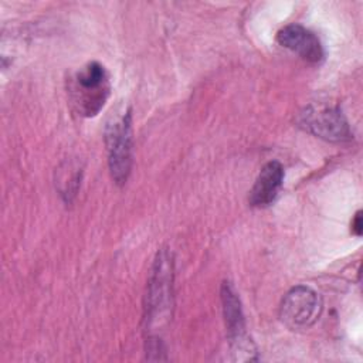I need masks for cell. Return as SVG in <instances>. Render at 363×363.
<instances>
[{"instance_id": "cell-8", "label": "cell", "mask_w": 363, "mask_h": 363, "mask_svg": "<svg viewBox=\"0 0 363 363\" xmlns=\"http://www.w3.org/2000/svg\"><path fill=\"white\" fill-rule=\"evenodd\" d=\"M284 167L279 162L271 160L264 164L250 191V204L254 207H267L277 199L284 183Z\"/></svg>"}, {"instance_id": "cell-9", "label": "cell", "mask_w": 363, "mask_h": 363, "mask_svg": "<svg viewBox=\"0 0 363 363\" xmlns=\"http://www.w3.org/2000/svg\"><path fill=\"white\" fill-rule=\"evenodd\" d=\"M352 233L356 235V237H360L362 233H363V220H362V211L359 210L353 220H352Z\"/></svg>"}, {"instance_id": "cell-1", "label": "cell", "mask_w": 363, "mask_h": 363, "mask_svg": "<svg viewBox=\"0 0 363 363\" xmlns=\"http://www.w3.org/2000/svg\"><path fill=\"white\" fill-rule=\"evenodd\" d=\"M69 92L72 104L82 116L98 115L111 92L109 77L104 65L96 61L84 65L74 75Z\"/></svg>"}, {"instance_id": "cell-7", "label": "cell", "mask_w": 363, "mask_h": 363, "mask_svg": "<svg viewBox=\"0 0 363 363\" xmlns=\"http://www.w3.org/2000/svg\"><path fill=\"white\" fill-rule=\"evenodd\" d=\"M277 41L284 48L299 55L311 64H318L323 60L325 51L318 35L301 24H288L277 34Z\"/></svg>"}, {"instance_id": "cell-4", "label": "cell", "mask_w": 363, "mask_h": 363, "mask_svg": "<svg viewBox=\"0 0 363 363\" xmlns=\"http://www.w3.org/2000/svg\"><path fill=\"white\" fill-rule=\"evenodd\" d=\"M322 311L319 295L306 285L286 292L279 306L281 320L291 329H305L316 322Z\"/></svg>"}, {"instance_id": "cell-2", "label": "cell", "mask_w": 363, "mask_h": 363, "mask_svg": "<svg viewBox=\"0 0 363 363\" xmlns=\"http://www.w3.org/2000/svg\"><path fill=\"white\" fill-rule=\"evenodd\" d=\"M105 143L113 182L125 184L132 169V113L130 109L106 123Z\"/></svg>"}, {"instance_id": "cell-3", "label": "cell", "mask_w": 363, "mask_h": 363, "mask_svg": "<svg viewBox=\"0 0 363 363\" xmlns=\"http://www.w3.org/2000/svg\"><path fill=\"white\" fill-rule=\"evenodd\" d=\"M172 284L173 264L170 254L163 250L156 257L146 296V320L149 325L167 319L172 308Z\"/></svg>"}, {"instance_id": "cell-6", "label": "cell", "mask_w": 363, "mask_h": 363, "mask_svg": "<svg viewBox=\"0 0 363 363\" xmlns=\"http://www.w3.org/2000/svg\"><path fill=\"white\" fill-rule=\"evenodd\" d=\"M221 303L225 326L230 336V343L235 359L238 360H252L251 354L254 352V346L245 333V322L241 311L240 299L228 282H224L221 286Z\"/></svg>"}, {"instance_id": "cell-5", "label": "cell", "mask_w": 363, "mask_h": 363, "mask_svg": "<svg viewBox=\"0 0 363 363\" xmlns=\"http://www.w3.org/2000/svg\"><path fill=\"white\" fill-rule=\"evenodd\" d=\"M299 126L328 142H346L353 138L345 115L332 106H308L299 113Z\"/></svg>"}]
</instances>
